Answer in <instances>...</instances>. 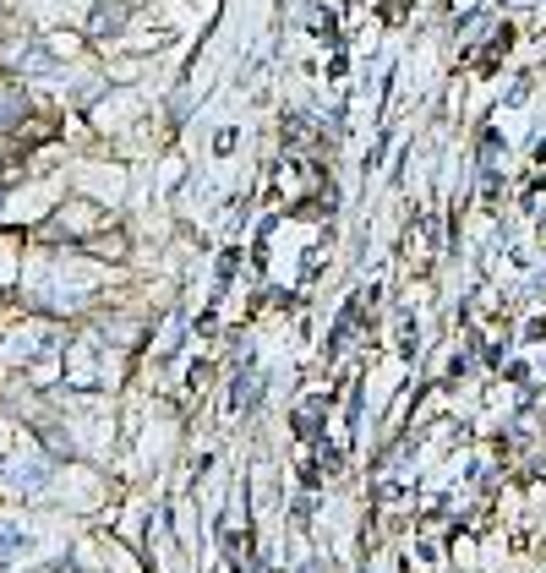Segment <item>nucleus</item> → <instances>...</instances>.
<instances>
[{"mask_svg": "<svg viewBox=\"0 0 546 573\" xmlns=\"http://www.w3.org/2000/svg\"><path fill=\"white\" fill-rule=\"evenodd\" d=\"M0 486L11 492V497H44L50 486H55V459L50 453H11V459H0Z\"/></svg>", "mask_w": 546, "mask_h": 573, "instance_id": "f257e3e1", "label": "nucleus"}, {"mask_svg": "<svg viewBox=\"0 0 546 573\" xmlns=\"http://www.w3.org/2000/svg\"><path fill=\"white\" fill-rule=\"evenodd\" d=\"M55 344H61V339H55V333H44V322H28V328H17V333H11L6 355H11V361H33L39 350H55Z\"/></svg>", "mask_w": 546, "mask_h": 573, "instance_id": "7ed1b4c3", "label": "nucleus"}, {"mask_svg": "<svg viewBox=\"0 0 546 573\" xmlns=\"http://www.w3.org/2000/svg\"><path fill=\"white\" fill-rule=\"evenodd\" d=\"M33 541H39V535H33L22 519H0V569H17V563H28V557H33V552H28Z\"/></svg>", "mask_w": 546, "mask_h": 573, "instance_id": "f03ea898", "label": "nucleus"}]
</instances>
